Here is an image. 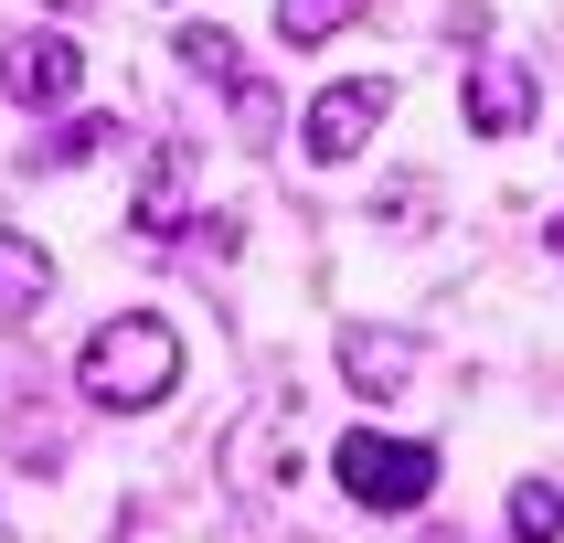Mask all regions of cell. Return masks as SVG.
Instances as JSON below:
<instances>
[{
	"label": "cell",
	"mask_w": 564,
	"mask_h": 543,
	"mask_svg": "<svg viewBox=\"0 0 564 543\" xmlns=\"http://www.w3.org/2000/svg\"><path fill=\"white\" fill-rule=\"evenodd\" d=\"M75 383H86V405H107V415H139V405H160L171 383H182V330L160 309H128V319H107L86 341V362H75Z\"/></svg>",
	"instance_id": "cell-1"
},
{
	"label": "cell",
	"mask_w": 564,
	"mask_h": 543,
	"mask_svg": "<svg viewBox=\"0 0 564 543\" xmlns=\"http://www.w3.org/2000/svg\"><path fill=\"white\" fill-rule=\"evenodd\" d=\"M330 469H341V490L362 511H426V490H437V447L383 437V426H351V437L330 447Z\"/></svg>",
	"instance_id": "cell-2"
},
{
	"label": "cell",
	"mask_w": 564,
	"mask_h": 543,
	"mask_svg": "<svg viewBox=\"0 0 564 543\" xmlns=\"http://www.w3.org/2000/svg\"><path fill=\"white\" fill-rule=\"evenodd\" d=\"M383 107H394V86H373V75H351V86H319V96H310V118H299L310 160H319V171H341V160L383 128Z\"/></svg>",
	"instance_id": "cell-3"
},
{
	"label": "cell",
	"mask_w": 564,
	"mask_h": 543,
	"mask_svg": "<svg viewBox=\"0 0 564 543\" xmlns=\"http://www.w3.org/2000/svg\"><path fill=\"white\" fill-rule=\"evenodd\" d=\"M522 128H533V64L479 54L469 64V139H522Z\"/></svg>",
	"instance_id": "cell-4"
},
{
	"label": "cell",
	"mask_w": 564,
	"mask_h": 543,
	"mask_svg": "<svg viewBox=\"0 0 564 543\" xmlns=\"http://www.w3.org/2000/svg\"><path fill=\"white\" fill-rule=\"evenodd\" d=\"M0 86L22 96V107H64V96L86 86V54H75L64 32H22V43L0 54Z\"/></svg>",
	"instance_id": "cell-5"
},
{
	"label": "cell",
	"mask_w": 564,
	"mask_h": 543,
	"mask_svg": "<svg viewBox=\"0 0 564 543\" xmlns=\"http://www.w3.org/2000/svg\"><path fill=\"white\" fill-rule=\"evenodd\" d=\"M128 224H139L150 246H182V235H192V150H182V139H160V150H150V182H139Z\"/></svg>",
	"instance_id": "cell-6"
},
{
	"label": "cell",
	"mask_w": 564,
	"mask_h": 543,
	"mask_svg": "<svg viewBox=\"0 0 564 543\" xmlns=\"http://www.w3.org/2000/svg\"><path fill=\"white\" fill-rule=\"evenodd\" d=\"M341 373H351V394H394V383L415 373V341H405V330H362V319H351V330H341Z\"/></svg>",
	"instance_id": "cell-7"
},
{
	"label": "cell",
	"mask_w": 564,
	"mask_h": 543,
	"mask_svg": "<svg viewBox=\"0 0 564 543\" xmlns=\"http://www.w3.org/2000/svg\"><path fill=\"white\" fill-rule=\"evenodd\" d=\"M43 287H54V256L32 246L22 224H0V319H22V309H43Z\"/></svg>",
	"instance_id": "cell-8"
},
{
	"label": "cell",
	"mask_w": 564,
	"mask_h": 543,
	"mask_svg": "<svg viewBox=\"0 0 564 543\" xmlns=\"http://www.w3.org/2000/svg\"><path fill=\"white\" fill-rule=\"evenodd\" d=\"M511 533L522 543H564V479H522V490H511Z\"/></svg>",
	"instance_id": "cell-9"
},
{
	"label": "cell",
	"mask_w": 564,
	"mask_h": 543,
	"mask_svg": "<svg viewBox=\"0 0 564 543\" xmlns=\"http://www.w3.org/2000/svg\"><path fill=\"white\" fill-rule=\"evenodd\" d=\"M362 0H278V43H330Z\"/></svg>",
	"instance_id": "cell-10"
},
{
	"label": "cell",
	"mask_w": 564,
	"mask_h": 543,
	"mask_svg": "<svg viewBox=\"0 0 564 543\" xmlns=\"http://www.w3.org/2000/svg\"><path fill=\"white\" fill-rule=\"evenodd\" d=\"M107 139H118V118H75L64 139H43V150H32V171H43V160H86V150H107Z\"/></svg>",
	"instance_id": "cell-11"
},
{
	"label": "cell",
	"mask_w": 564,
	"mask_h": 543,
	"mask_svg": "<svg viewBox=\"0 0 564 543\" xmlns=\"http://www.w3.org/2000/svg\"><path fill=\"white\" fill-rule=\"evenodd\" d=\"M171 54H182L192 75H235V32H182Z\"/></svg>",
	"instance_id": "cell-12"
},
{
	"label": "cell",
	"mask_w": 564,
	"mask_h": 543,
	"mask_svg": "<svg viewBox=\"0 0 564 543\" xmlns=\"http://www.w3.org/2000/svg\"><path fill=\"white\" fill-rule=\"evenodd\" d=\"M235 128H246V139H267V128H278V96H267V86H235Z\"/></svg>",
	"instance_id": "cell-13"
},
{
	"label": "cell",
	"mask_w": 564,
	"mask_h": 543,
	"mask_svg": "<svg viewBox=\"0 0 564 543\" xmlns=\"http://www.w3.org/2000/svg\"><path fill=\"white\" fill-rule=\"evenodd\" d=\"M54 11H96V0H54Z\"/></svg>",
	"instance_id": "cell-14"
},
{
	"label": "cell",
	"mask_w": 564,
	"mask_h": 543,
	"mask_svg": "<svg viewBox=\"0 0 564 543\" xmlns=\"http://www.w3.org/2000/svg\"><path fill=\"white\" fill-rule=\"evenodd\" d=\"M554 256H564V214H554Z\"/></svg>",
	"instance_id": "cell-15"
}]
</instances>
